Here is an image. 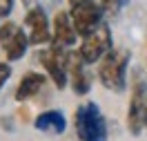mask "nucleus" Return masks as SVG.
<instances>
[{"instance_id":"6","label":"nucleus","mask_w":147,"mask_h":141,"mask_svg":"<svg viewBox=\"0 0 147 141\" xmlns=\"http://www.w3.org/2000/svg\"><path fill=\"white\" fill-rule=\"evenodd\" d=\"M76 40H78V34L71 25L69 11H56L54 20H51V45H49V49L67 54L76 45Z\"/></svg>"},{"instance_id":"2","label":"nucleus","mask_w":147,"mask_h":141,"mask_svg":"<svg viewBox=\"0 0 147 141\" xmlns=\"http://www.w3.org/2000/svg\"><path fill=\"white\" fill-rule=\"evenodd\" d=\"M74 125H76V137L80 141H107V137H109L107 119L102 116L100 108L94 101L80 103L76 108Z\"/></svg>"},{"instance_id":"19","label":"nucleus","mask_w":147,"mask_h":141,"mask_svg":"<svg viewBox=\"0 0 147 141\" xmlns=\"http://www.w3.org/2000/svg\"><path fill=\"white\" fill-rule=\"evenodd\" d=\"M145 130H147V114H145Z\"/></svg>"},{"instance_id":"8","label":"nucleus","mask_w":147,"mask_h":141,"mask_svg":"<svg viewBox=\"0 0 147 141\" xmlns=\"http://www.w3.org/2000/svg\"><path fill=\"white\" fill-rule=\"evenodd\" d=\"M25 27H27L29 45L38 47V45H45V43H51V25H49V18H47V11L42 5L27 9Z\"/></svg>"},{"instance_id":"1","label":"nucleus","mask_w":147,"mask_h":141,"mask_svg":"<svg viewBox=\"0 0 147 141\" xmlns=\"http://www.w3.org/2000/svg\"><path fill=\"white\" fill-rule=\"evenodd\" d=\"M131 61V52L125 47H114L98 65V78L105 90L109 92H125L127 87V67Z\"/></svg>"},{"instance_id":"5","label":"nucleus","mask_w":147,"mask_h":141,"mask_svg":"<svg viewBox=\"0 0 147 141\" xmlns=\"http://www.w3.org/2000/svg\"><path fill=\"white\" fill-rule=\"evenodd\" d=\"M102 7L96 2V0H87L83 5H76V7H69V18H71V25L76 29V34L80 38L89 36L94 29L102 22Z\"/></svg>"},{"instance_id":"4","label":"nucleus","mask_w":147,"mask_h":141,"mask_svg":"<svg viewBox=\"0 0 147 141\" xmlns=\"http://www.w3.org/2000/svg\"><path fill=\"white\" fill-rule=\"evenodd\" d=\"M145 114H147V83L143 78H136L127 103V130L134 137H138L145 130Z\"/></svg>"},{"instance_id":"18","label":"nucleus","mask_w":147,"mask_h":141,"mask_svg":"<svg viewBox=\"0 0 147 141\" xmlns=\"http://www.w3.org/2000/svg\"><path fill=\"white\" fill-rule=\"evenodd\" d=\"M22 5H25V7H29V5H31V0H22Z\"/></svg>"},{"instance_id":"10","label":"nucleus","mask_w":147,"mask_h":141,"mask_svg":"<svg viewBox=\"0 0 147 141\" xmlns=\"http://www.w3.org/2000/svg\"><path fill=\"white\" fill-rule=\"evenodd\" d=\"M34 128L47 134H63L67 130V116L60 110H45L34 119Z\"/></svg>"},{"instance_id":"13","label":"nucleus","mask_w":147,"mask_h":141,"mask_svg":"<svg viewBox=\"0 0 147 141\" xmlns=\"http://www.w3.org/2000/svg\"><path fill=\"white\" fill-rule=\"evenodd\" d=\"M18 29L20 27L16 25V22H5V25H0V45L5 47L11 38L16 36V31H18Z\"/></svg>"},{"instance_id":"3","label":"nucleus","mask_w":147,"mask_h":141,"mask_svg":"<svg viewBox=\"0 0 147 141\" xmlns=\"http://www.w3.org/2000/svg\"><path fill=\"white\" fill-rule=\"evenodd\" d=\"M111 49H114V38H111L109 25H107L105 20L94 29L89 36H85L83 43H80V47H78V52H80V56H83V61L87 65L100 63Z\"/></svg>"},{"instance_id":"17","label":"nucleus","mask_w":147,"mask_h":141,"mask_svg":"<svg viewBox=\"0 0 147 141\" xmlns=\"http://www.w3.org/2000/svg\"><path fill=\"white\" fill-rule=\"evenodd\" d=\"M83 2H87V0H69V7H76V5H83Z\"/></svg>"},{"instance_id":"15","label":"nucleus","mask_w":147,"mask_h":141,"mask_svg":"<svg viewBox=\"0 0 147 141\" xmlns=\"http://www.w3.org/2000/svg\"><path fill=\"white\" fill-rule=\"evenodd\" d=\"M9 78H11V65H9V61H0V92H2V87L7 85Z\"/></svg>"},{"instance_id":"12","label":"nucleus","mask_w":147,"mask_h":141,"mask_svg":"<svg viewBox=\"0 0 147 141\" xmlns=\"http://www.w3.org/2000/svg\"><path fill=\"white\" fill-rule=\"evenodd\" d=\"M27 47H29V36H27V31L20 27L18 31H16V36L11 38L7 45L2 47L5 49V54H7V61H20V58L27 54Z\"/></svg>"},{"instance_id":"11","label":"nucleus","mask_w":147,"mask_h":141,"mask_svg":"<svg viewBox=\"0 0 147 141\" xmlns=\"http://www.w3.org/2000/svg\"><path fill=\"white\" fill-rule=\"evenodd\" d=\"M45 81H47L45 74H40V72H27V74L20 78L18 87H16V101L22 103V101L31 99V96H36V94L42 90Z\"/></svg>"},{"instance_id":"16","label":"nucleus","mask_w":147,"mask_h":141,"mask_svg":"<svg viewBox=\"0 0 147 141\" xmlns=\"http://www.w3.org/2000/svg\"><path fill=\"white\" fill-rule=\"evenodd\" d=\"M13 11V0H0V20L7 18Z\"/></svg>"},{"instance_id":"14","label":"nucleus","mask_w":147,"mask_h":141,"mask_svg":"<svg viewBox=\"0 0 147 141\" xmlns=\"http://www.w3.org/2000/svg\"><path fill=\"white\" fill-rule=\"evenodd\" d=\"M98 5L102 7L105 14H116V11L125 5V0H98Z\"/></svg>"},{"instance_id":"9","label":"nucleus","mask_w":147,"mask_h":141,"mask_svg":"<svg viewBox=\"0 0 147 141\" xmlns=\"http://www.w3.org/2000/svg\"><path fill=\"white\" fill-rule=\"evenodd\" d=\"M65 56L67 54H60V52H54V49H40L38 52L40 65L45 67L47 76L54 81V85L58 90H65L69 85V74H67V67H65Z\"/></svg>"},{"instance_id":"7","label":"nucleus","mask_w":147,"mask_h":141,"mask_svg":"<svg viewBox=\"0 0 147 141\" xmlns=\"http://www.w3.org/2000/svg\"><path fill=\"white\" fill-rule=\"evenodd\" d=\"M65 67H67V74H69V85H71L74 94L85 96L92 90V74L87 72V63L83 61L78 49H69L67 56H65Z\"/></svg>"}]
</instances>
